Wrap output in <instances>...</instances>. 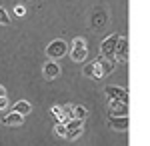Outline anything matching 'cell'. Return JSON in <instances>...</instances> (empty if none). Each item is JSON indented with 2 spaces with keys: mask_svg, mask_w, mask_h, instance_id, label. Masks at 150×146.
<instances>
[{
  "mask_svg": "<svg viewBox=\"0 0 150 146\" xmlns=\"http://www.w3.org/2000/svg\"><path fill=\"white\" fill-rule=\"evenodd\" d=\"M116 68V62H112V60H108L106 56H100L94 58L90 64H86V66L82 68V74L84 76H90V78L94 80H102L104 76H108L112 70Z\"/></svg>",
  "mask_w": 150,
  "mask_h": 146,
  "instance_id": "obj_1",
  "label": "cell"
},
{
  "mask_svg": "<svg viewBox=\"0 0 150 146\" xmlns=\"http://www.w3.org/2000/svg\"><path fill=\"white\" fill-rule=\"evenodd\" d=\"M70 58L74 62H86L88 58V44L82 36H76L72 40V48H70Z\"/></svg>",
  "mask_w": 150,
  "mask_h": 146,
  "instance_id": "obj_2",
  "label": "cell"
},
{
  "mask_svg": "<svg viewBox=\"0 0 150 146\" xmlns=\"http://www.w3.org/2000/svg\"><path fill=\"white\" fill-rule=\"evenodd\" d=\"M118 34H110L108 38H104L102 42H100V54L106 56L108 60H112L116 62V44H118Z\"/></svg>",
  "mask_w": 150,
  "mask_h": 146,
  "instance_id": "obj_3",
  "label": "cell"
},
{
  "mask_svg": "<svg viewBox=\"0 0 150 146\" xmlns=\"http://www.w3.org/2000/svg\"><path fill=\"white\" fill-rule=\"evenodd\" d=\"M66 54H68V44H66L64 40H60V38L52 40V42L46 46V56L50 58V60H58V58L66 56Z\"/></svg>",
  "mask_w": 150,
  "mask_h": 146,
  "instance_id": "obj_4",
  "label": "cell"
},
{
  "mask_svg": "<svg viewBox=\"0 0 150 146\" xmlns=\"http://www.w3.org/2000/svg\"><path fill=\"white\" fill-rule=\"evenodd\" d=\"M66 124V140H76L78 136L82 134V128H84V120H80V118H70Z\"/></svg>",
  "mask_w": 150,
  "mask_h": 146,
  "instance_id": "obj_5",
  "label": "cell"
},
{
  "mask_svg": "<svg viewBox=\"0 0 150 146\" xmlns=\"http://www.w3.org/2000/svg\"><path fill=\"white\" fill-rule=\"evenodd\" d=\"M72 104H66V106H52L50 108V114H52V118H56V122H68L70 118H74L72 116Z\"/></svg>",
  "mask_w": 150,
  "mask_h": 146,
  "instance_id": "obj_6",
  "label": "cell"
},
{
  "mask_svg": "<svg viewBox=\"0 0 150 146\" xmlns=\"http://www.w3.org/2000/svg\"><path fill=\"white\" fill-rule=\"evenodd\" d=\"M128 126H130L128 116H114V114L108 116V128H112L114 132H126Z\"/></svg>",
  "mask_w": 150,
  "mask_h": 146,
  "instance_id": "obj_7",
  "label": "cell"
},
{
  "mask_svg": "<svg viewBox=\"0 0 150 146\" xmlns=\"http://www.w3.org/2000/svg\"><path fill=\"white\" fill-rule=\"evenodd\" d=\"M106 22H108V12L104 10L102 6H96V8L92 10V16H90L92 28H102Z\"/></svg>",
  "mask_w": 150,
  "mask_h": 146,
  "instance_id": "obj_8",
  "label": "cell"
},
{
  "mask_svg": "<svg viewBox=\"0 0 150 146\" xmlns=\"http://www.w3.org/2000/svg\"><path fill=\"white\" fill-rule=\"evenodd\" d=\"M42 76L46 80H54L60 76V64H56V60H50L48 58L46 62H44V66H42Z\"/></svg>",
  "mask_w": 150,
  "mask_h": 146,
  "instance_id": "obj_9",
  "label": "cell"
},
{
  "mask_svg": "<svg viewBox=\"0 0 150 146\" xmlns=\"http://www.w3.org/2000/svg\"><path fill=\"white\" fill-rule=\"evenodd\" d=\"M108 108H110V114L114 116H128V102L124 100L108 98Z\"/></svg>",
  "mask_w": 150,
  "mask_h": 146,
  "instance_id": "obj_10",
  "label": "cell"
},
{
  "mask_svg": "<svg viewBox=\"0 0 150 146\" xmlns=\"http://www.w3.org/2000/svg\"><path fill=\"white\" fill-rule=\"evenodd\" d=\"M128 54H130L128 38L126 36H120V38H118V44H116V62H126Z\"/></svg>",
  "mask_w": 150,
  "mask_h": 146,
  "instance_id": "obj_11",
  "label": "cell"
},
{
  "mask_svg": "<svg viewBox=\"0 0 150 146\" xmlns=\"http://www.w3.org/2000/svg\"><path fill=\"white\" fill-rule=\"evenodd\" d=\"M104 94H106L108 98H116V100L128 102V90L120 88V86H106V88H104Z\"/></svg>",
  "mask_w": 150,
  "mask_h": 146,
  "instance_id": "obj_12",
  "label": "cell"
},
{
  "mask_svg": "<svg viewBox=\"0 0 150 146\" xmlns=\"http://www.w3.org/2000/svg\"><path fill=\"white\" fill-rule=\"evenodd\" d=\"M22 122H24V114L16 112V110L8 112L4 118H2V124H4V126H20Z\"/></svg>",
  "mask_w": 150,
  "mask_h": 146,
  "instance_id": "obj_13",
  "label": "cell"
},
{
  "mask_svg": "<svg viewBox=\"0 0 150 146\" xmlns=\"http://www.w3.org/2000/svg\"><path fill=\"white\" fill-rule=\"evenodd\" d=\"M12 110H16V112H20V114H24V116H26V114L32 112V104H30L28 100H18L14 106H12Z\"/></svg>",
  "mask_w": 150,
  "mask_h": 146,
  "instance_id": "obj_14",
  "label": "cell"
},
{
  "mask_svg": "<svg viewBox=\"0 0 150 146\" xmlns=\"http://www.w3.org/2000/svg\"><path fill=\"white\" fill-rule=\"evenodd\" d=\"M72 116H74V118H80V120H86V118H88V110H86L84 106H80V104H76V106L72 108Z\"/></svg>",
  "mask_w": 150,
  "mask_h": 146,
  "instance_id": "obj_15",
  "label": "cell"
},
{
  "mask_svg": "<svg viewBox=\"0 0 150 146\" xmlns=\"http://www.w3.org/2000/svg\"><path fill=\"white\" fill-rule=\"evenodd\" d=\"M0 24H2V26H8V24H10V16H8L6 8H2V6H0Z\"/></svg>",
  "mask_w": 150,
  "mask_h": 146,
  "instance_id": "obj_16",
  "label": "cell"
},
{
  "mask_svg": "<svg viewBox=\"0 0 150 146\" xmlns=\"http://www.w3.org/2000/svg\"><path fill=\"white\" fill-rule=\"evenodd\" d=\"M54 132H56L60 138H64V136H66V124H64V122H58L56 126H54Z\"/></svg>",
  "mask_w": 150,
  "mask_h": 146,
  "instance_id": "obj_17",
  "label": "cell"
},
{
  "mask_svg": "<svg viewBox=\"0 0 150 146\" xmlns=\"http://www.w3.org/2000/svg\"><path fill=\"white\" fill-rule=\"evenodd\" d=\"M14 14H16V16H20V18H22L24 14H26V8H24V6H20V4H18V6H14Z\"/></svg>",
  "mask_w": 150,
  "mask_h": 146,
  "instance_id": "obj_18",
  "label": "cell"
},
{
  "mask_svg": "<svg viewBox=\"0 0 150 146\" xmlns=\"http://www.w3.org/2000/svg\"><path fill=\"white\" fill-rule=\"evenodd\" d=\"M8 108V96H0V110Z\"/></svg>",
  "mask_w": 150,
  "mask_h": 146,
  "instance_id": "obj_19",
  "label": "cell"
},
{
  "mask_svg": "<svg viewBox=\"0 0 150 146\" xmlns=\"http://www.w3.org/2000/svg\"><path fill=\"white\" fill-rule=\"evenodd\" d=\"M0 96H6V88H4L2 84H0Z\"/></svg>",
  "mask_w": 150,
  "mask_h": 146,
  "instance_id": "obj_20",
  "label": "cell"
}]
</instances>
